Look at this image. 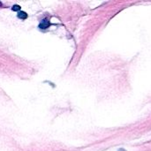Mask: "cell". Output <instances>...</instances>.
<instances>
[{
	"instance_id": "cell-2",
	"label": "cell",
	"mask_w": 151,
	"mask_h": 151,
	"mask_svg": "<svg viewBox=\"0 0 151 151\" xmlns=\"http://www.w3.org/2000/svg\"><path fill=\"white\" fill-rule=\"evenodd\" d=\"M18 18H19V19H26L27 18V14L25 12H22V11L20 12V11H19V12H18Z\"/></svg>"
},
{
	"instance_id": "cell-4",
	"label": "cell",
	"mask_w": 151,
	"mask_h": 151,
	"mask_svg": "<svg viewBox=\"0 0 151 151\" xmlns=\"http://www.w3.org/2000/svg\"><path fill=\"white\" fill-rule=\"evenodd\" d=\"M0 6H2V3L0 2Z\"/></svg>"
},
{
	"instance_id": "cell-5",
	"label": "cell",
	"mask_w": 151,
	"mask_h": 151,
	"mask_svg": "<svg viewBox=\"0 0 151 151\" xmlns=\"http://www.w3.org/2000/svg\"><path fill=\"white\" fill-rule=\"evenodd\" d=\"M122 151H124V150H122Z\"/></svg>"
},
{
	"instance_id": "cell-1",
	"label": "cell",
	"mask_w": 151,
	"mask_h": 151,
	"mask_svg": "<svg viewBox=\"0 0 151 151\" xmlns=\"http://www.w3.org/2000/svg\"><path fill=\"white\" fill-rule=\"evenodd\" d=\"M50 23L49 20L43 19V20L39 24V27H40L41 29H46V28H48V27H50Z\"/></svg>"
},
{
	"instance_id": "cell-3",
	"label": "cell",
	"mask_w": 151,
	"mask_h": 151,
	"mask_svg": "<svg viewBox=\"0 0 151 151\" xmlns=\"http://www.w3.org/2000/svg\"><path fill=\"white\" fill-rule=\"evenodd\" d=\"M12 11H14V12H17V11H19V10H20V6H19V4H14V5L12 7Z\"/></svg>"
}]
</instances>
